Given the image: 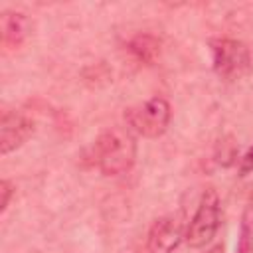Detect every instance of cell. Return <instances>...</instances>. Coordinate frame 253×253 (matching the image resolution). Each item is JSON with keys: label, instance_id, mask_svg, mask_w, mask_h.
Here are the masks:
<instances>
[{"label": "cell", "instance_id": "cell-1", "mask_svg": "<svg viewBox=\"0 0 253 253\" xmlns=\"http://www.w3.org/2000/svg\"><path fill=\"white\" fill-rule=\"evenodd\" d=\"M136 156V144L130 134V128L115 126L111 130H105L99 140L95 142V158L103 174L107 176H119L125 174Z\"/></svg>", "mask_w": 253, "mask_h": 253}, {"label": "cell", "instance_id": "cell-2", "mask_svg": "<svg viewBox=\"0 0 253 253\" xmlns=\"http://www.w3.org/2000/svg\"><path fill=\"white\" fill-rule=\"evenodd\" d=\"M210 51L213 71L225 81H237L251 71V51L239 40L215 38L210 42Z\"/></svg>", "mask_w": 253, "mask_h": 253}, {"label": "cell", "instance_id": "cell-3", "mask_svg": "<svg viewBox=\"0 0 253 253\" xmlns=\"http://www.w3.org/2000/svg\"><path fill=\"white\" fill-rule=\"evenodd\" d=\"M170 105L162 97H152L140 105H134L126 111V126L146 138L160 136L170 125Z\"/></svg>", "mask_w": 253, "mask_h": 253}, {"label": "cell", "instance_id": "cell-4", "mask_svg": "<svg viewBox=\"0 0 253 253\" xmlns=\"http://www.w3.org/2000/svg\"><path fill=\"white\" fill-rule=\"evenodd\" d=\"M217 225H219V198L215 190L208 188L200 198V204L194 211V217L190 219L184 237L188 245L194 249L206 247L213 239Z\"/></svg>", "mask_w": 253, "mask_h": 253}, {"label": "cell", "instance_id": "cell-5", "mask_svg": "<svg viewBox=\"0 0 253 253\" xmlns=\"http://www.w3.org/2000/svg\"><path fill=\"white\" fill-rule=\"evenodd\" d=\"M34 132V123L16 111H4L0 119V154L6 156L20 148Z\"/></svg>", "mask_w": 253, "mask_h": 253}, {"label": "cell", "instance_id": "cell-6", "mask_svg": "<svg viewBox=\"0 0 253 253\" xmlns=\"http://www.w3.org/2000/svg\"><path fill=\"white\" fill-rule=\"evenodd\" d=\"M182 237H184V233L176 219L160 217L152 223V227L148 231V239H146L148 253H172L180 245Z\"/></svg>", "mask_w": 253, "mask_h": 253}, {"label": "cell", "instance_id": "cell-7", "mask_svg": "<svg viewBox=\"0 0 253 253\" xmlns=\"http://www.w3.org/2000/svg\"><path fill=\"white\" fill-rule=\"evenodd\" d=\"M28 20L20 12H4L2 14V42L6 47L14 49L22 45V42L28 36Z\"/></svg>", "mask_w": 253, "mask_h": 253}, {"label": "cell", "instance_id": "cell-8", "mask_svg": "<svg viewBox=\"0 0 253 253\" xmlns=\"http://www.w3.org/2000/svg\"><path fill=\"white\" fill-rule=\"evenodd\" d=\"M130 51L140 59V61H154V57L158 55L160 47H158V42L152 38V36H136L132 42H130Z\"/></svg>", "mask_w": 253, "mask_h": 253}, {"label": "cell", "instance_id": "cell-9", "mask_svg": "<svg viewBox=\"0 0 253 253\" xmlns=\"http://www.w3.org/2000/svg\"><path fill=\"white\" fill-rule=\"evenodd\" d=\"M12 194H14L12 182H10V180H2V182H0V211H2V213H4L6 208H8Z\"/></svg>", "mask_w": 253, "mask_h": 253}, {"label": "cell", "instance_id": "cell-10", "mask_svg": "<svg viewBox=\"0 0 253 253\" xmlns=\"http://www.w3.org/2000/svg\"><path fill=\"white\" fill-rule=\"evenodd\" d=\"M251 170H253V144L247 148V152L243 154V158H241V162H239V172H241V176L249 174Z\"/></svg>", "mask_w": 253, "mask_h": 253}, {"label": "cell", "instance_id": "cell-11", "mask_svg": "<svg viewBox=\"0 0 253 253\" xmlns=\"http://www.w3.org/2000/svg\"><path fill=\"white\" fill-rule=\"evenodd\" d=\"M219 251H221V247H215V249H213V251H210V253H219Z\"/></svg>", "mask_w": 253, "mask_h": 253}]
</instances>
